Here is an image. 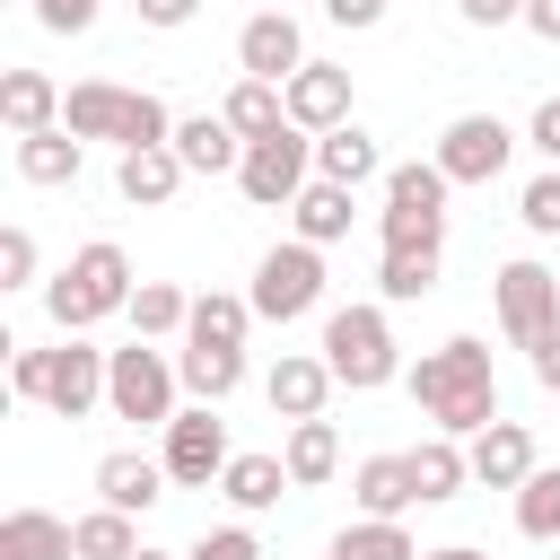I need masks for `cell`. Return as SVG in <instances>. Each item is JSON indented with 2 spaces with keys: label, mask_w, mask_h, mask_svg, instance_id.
Segmentation results:
<instances>
[{
  "label": "cell",
  "mask_w": 560,
  "mask_h": 560,
  "mask_svg": "<svg viewBox=\"0 0 560 560\" xmlns=\"http://www.w3.org/2000/svg\"><path fill=\"white\" fill-rule=\"evenodd\" d=\"M254 315L262 324H298V315H315L324 306V245H306V236H289V245H271L262 262H254Z\"/></svg>",
  "instance_id": "5b68a950"
},
{
  "label": "cell",
  "mask_w": 560,
  "mask_h": 560,
  "mask_svg": "<svg viewBox=\"0 0 560 560\" xmlns=\"http://www.w3.org/2000/svg\"><path fill=\"white\" fill-rule=\"evenodd\" d=\"M315 350H324V368H332L350 394H376V385H394V376H402V350H394L385 306H332Z\"/></svg>",
  "instance_id": "277c9868"
},
{
  "label": "cell",
  "mask_w": 560,
  "mask_h": 560,
  "mask_svg": "<svg viewBox=\"0 0 560 560\" xmlns=\"http://www.w3.org/2000/svg\"><path fill=\"white\" fill-rule=\"evenodd\" d=\"M105 376H114V350H96L88 332H61V350H44V411L52 420H88L105 402Z\"/></svg>",
  "instance_id": "ba28073f"
},
{
  "label": "cell",
  "mask_w": 560,
  "mask_h": 560,
  "mask_svg": "<svg viewBox=\"0 0 560 560\" xmlns=\"http://www.w3.org/2000/svg\"><path fill=\"white\" fill-rule=\"evenodd\" d=\"M464 455H472V481H481V490H516V481L534 472V429L499 411L481 438H464Z\"/></svg>",
  "instance_id": "9a60e30c"
},
{
  "label": "cell",
  "mask_w": 560,
  "mask_h": 560,
  "mask_svg": "<svg viewBox=\"0 0 560 560\" xmlns=\"http://www.w3.org/2000/svg\"><path fill=\"white\" fill-rule=\"evenodd\" d=\"M26 280H35V236L0 228V289H26Z\"/></svg>",
  "instance_id": "60d3db41"
},
{
  "label": "cell",
  "mask_w": 560,
  "mask_h": 560,
  "mask_svg": "<svg viewBox=\"0 0 560 560\" xmlns=\"http://www.w3.org/2000/svg\"><path fill=\"white\" fill-rule=\"evenodd\" d=\"M411 481H420V508H438V499H455L464 481H472V455H464V438H420L411 446Z\"/></svg>",
  "instance_id": "83f0119b"
},
{
  "label": "cell",
  "mask_w": 560,
  "mask_h": 560,
  "mask_svg": "<svg viewBox=\"0 0 560 560\" xmlns=\"http://www.w3.org/2000/svg\"><path fill=\"white\" fill-rule=\"evenodd\" d=\"M122 315H131V332H140V341H166V332H184V324H192V298H184L175 280H140Z\"/></svg>",
  "instance_id": "d6a6232c"
},
{
  "label": "cell",
  "mask_w": 560,
  "mask_h": 560,
  "mask_svg": "<svg viewBox=\"0 0 560 560\" xmlns=\"http://www.w3.org/2000/svg\"><path fill=\"white\" fill-rule=\"evenodd\" d=\"M411 402H420L446 438H481V429L499 420V368H490V341L455 332V341L420 350V368H411Z\"/></svg>",
  "instance_id": "6da1fadb"
},
{
  "label": "cell",
  "mask_w": 560,
  "mask_h": 560,
  "mask_svg": "<svg viewBox=\"0 0 560 560\" xmlns=\"http://www.w3.org/2000/svg\"><path fill=\"white\" fill-rule=\"evenodd\" d=\"M166 455H131V446H114L105 464H96V499L105 508H122V516H140V508H158L166 499Z\"/></svg>",
  "instance_id": "2e32d148"
},
{
  "label": "cell",
  "mask_w": 560,
  "mask_h": 560,
  "mask_svg": "<svg viewBox=\"0 0 560 560\" xmlns=\"http://www.w3.org/2000/svg\"><path fill=\"white\" fill-rule=\"evenodd\" d=\"M9 394H26V402L44 394V350H18V359H9Z\"/></svg>",
  "instance_id": "f6af8a7d"
},
{
  "label": "cell",
  "mask_w": 560,
  "mask_h": 560,
  "mask_svg": "<svg viewBox=\"0 0 560 560\" xmlns=\"http://www.w3.org/2000/svg\"><path fill=\"white\" fill-rule=\"evenodd\" d=\"M525 359H534V385H542V394H560V324H551V332H542Z\"/></svg>",
  "instance_id": "ee69618b"
},
{
  "label": "cell",
  "mask_w": 560,
  "mask_h": 560,
  "mask_svg": "<svg viewBox=\"0 0 560 560\" xmlns=\"http://www.w3.org/2000/svg\"><path fill=\"white\" fill-rule=\"evenodd\" d=\"M131 254L114 245V236H96V245H79L52 280H44V315H52V332H88V324H105V315H122L131 306Z\"/></svg>",
  "instance_id": "7a4b0ae2"
},
{
  "label": "cell",
  "mask_w": 560,
  "mask_h": 560,
  "mask_svg": "<svg viewBox=\"0 0 560 560\" xmlns=\"http://www.w3.org/2000/svg\"><path fill=\"white\" fill-rule=\"evenodd\" d=\"M332 368H324V350H280L271 359V376H262V394H271V411L280 420H324V402H332Z\"/></svg>",
  "instance_id": "4fadbf2b"
},
{
  "label": "cell",
  "mask_w": 560,
  "mask_h": 560,
  "mask_svg": "<svg viewBox=\"0 0 560 560\" xmlns=\"http://www.w3.org/2000/svg\"><path fill=\"white\" fill-rule=\"evenodd\" d=\"M131 551H140V534H131V516L96 499V508L79 516V560H131Z\"/></svg>",
  "instance_id": "d590c367"
},
{
  "label": "cell",
  "mask_w": 560,
  "mask_h": 560,
  "mask_svg": "<svg viewBox=\"0 0 560 560\" xmlns=\"http://www.w3.org/2000/svg\"><path fill=\"white\" fill-rule=\"evenodd\" d=\"M184 560H262V542H254L245 525H210V534H201Z\"/></svg>",
  "instance_id": "f35d334b"
},
{
  "label": "cell",
  "mask_w": 560,
  "mask_h": 560,
  "mask_svg": "<svg viewBox=\"0 0 560 560\" xmlns=\"http://www.w3.org/2000/svg\"><path fill=\"white\" fill-rule=\"evenodd\" d=\"M271 9H289V0H271Z\"/></svg>",
  "instance_id": "816d5d0a"
},
{
  "label": "cell",
  "mask_w": 560,
  "mask_h": 560,
  "mask_svg": "<svg viewBox=\"0 0 560 560\" xmlns=\"http://www.w3.org/2000/svg\"><path fill=\"white\" fill-rule=\"evenodd\" d=\"M131 560H175V551H149V542H140V551H131Z\"/></svg>",
  "instance_id": "f907efd6"
},
{
  "label": "cell",
  "mask_w": 560,
  "mask_h": 560,
  "mask_svg": "<svg viewBox=\"0 0 560 560\" xmlns=\"http://www.w3.org/2000/svg\"><path fill=\"white\" fill-rule=\"evenodd\" d=\"M280 88H289V122H298V131H332V122H350V70L306 61V70L280 79Z\"/></svg>",
  "instance_id": "e0dca14e"
},
{
  "label": "cell",
  "mask_w": 560,
  "mask_h": 560,
  "mask_svg": "<svg viewBox=\"0 0 560 560\" xmlns=\"http://www.w3.org/2000/svg\"><path fill=\"white\" fill-rule=\"evenodd\" d=\"M516 534L560 542V472H551V464H534V472L516 481Z\"/></svg>",
  "instance_id": "836d02e7"
},
{
  "label": "cell",
  "mask_w": 560,
  "mask_h": 560,
  "mask_svg": "<svg viewBox=\"0 0 560 560\" xmlns=\"http://www.w3.org/2000/svg\"><path fill=\"white\" fill-rule=\"evenodd\" d=\"M0 122L26 140V131H52L61 122V88L44 70H0Z\"/></svg>",
  "instance_id": "cb8c5ba5"
},
{
  "label": "cell",
  "mask_w": 560,
  "mask_h": 560,
  "mask_svg": "<svg viewBox=\"0 0 560 560\" xmlns=\"http://www.w3.org/2000/svg\"><path fill=\"white\" fill-rule=\"evenodd\" d=\"M420 560H490V551H472V542H446V551H420Z\"/></svg>",
  "instance_id": "681fc988"
},
{
  "label": "cell",
  "mask_w": 560,
  "mask_h": 560,
  "mask_svg": "<svg viewBox=\"0 0 560 560\" xmlns=\"http://www.w3.org/2000/svg\"><path fill=\"white\" fill-rule=\"evenodd\" d=\"M219 114L236 122V140H271V131H289V88L280 79H236Z\"/></svg>",
  "instance_id": "d4e9b609"
},
{
  "label": "cell",
  "mask_w": 560,
  "mask_h": 560,
  "mask_svg": "<svg viewBox=\"0 0 560 560\" xmlns=\"http://www.w3.org/2000/svg\"><path fill=\"white\" fill-rule=\"evenodd\" d=\"M280 464H289V481H298V490H324V481L341 472V438H332V420H289Z\"/></svg>",
  "instance_id": "4316f807"
},
{
  "label": "cell",
  "mask_w": 560,
  "mask_h": 560,
  "mask_svg": "<svg viewBox=\"0 0 560 560\" xmlns=\"http://www.w3.org/2000/svg\"><path fill=\"white\" fill-rule=\"evenodd\" d=\"M262 315H254V298H228V289H210V298H192V324H184V341H219V350H245V332H254Z\"/></svg>",
  "instance_id": "1f68e13d"
},
{
  "label": "cell",
  "mask_w": 560,
  "mask_h": 560,
  "mask_svg": "<svg viewBox=\"0 0 560 560\" xmlns=\"http://www.w3.org/2000/svg\"><path fill=\"white\" fill-rule=\"evenodd\" d=\"M350 499H359V516H411V508H420L411 455H368V464L350 472Z\"/></svg>",
  "instance_id": "7402d4cb"
},
{
  "label": "cell",
  "mask_w": 560,
  "mask_h": 560,
  "mask_svg": "<svg viewBox=\"0 0 560 560\" xmlns=\"http://www.w3.org/2000/svg\"><path fill=\"white\" fill-rule=\"evenodd\" d=\"M0 560H79V525H61L52 508H9L0 516Z\"/></svg>",
  "instance_id": "d6986e66"
},
{
  "label": "cell",
  "mask_w": 560,
  "mask_h": 560,
  "mask_svg": "<svg viewBox=\"0 0 560 560\" xmlns=\"http://www.w3.org/2000/svg\"><path fill=\"white\" fill-rule=\"evenodd\" d=\"M315 184V131H271V140H245V166H236V192L254 210H289L298 192Z\"/></svg>",
  "instance_id": "8992f818"
},
{
  "label": "cell",
  "mask_w": 560,
  "mask_h": 560,
  "mask_svg": "<svg viewBox=\"0 0 560 560\" xmlns=\"http://www.w3.org/2000/svg\"><path fill=\"white\" fill-rule=\"evenodd\" d=\"M236 70H245V79H298V70H306L298 18H289V9H254V18L236 26Z\"/></svg>",
  "instance_id": "7c38bea8"
},
{
  "label": "cell",
  "mask_w": 560,
  "mask_h": 560,
  "mask_svg": "<svg viewBox=\"0 0 560 560\" xmlns=\"http://www.w3.org/2000/svg\"><path fill=\"white\" fill-rule=\"evenodd\" d=\"M385 245H446V210H411V201H385L376 210Z\"/></svg>",
  "instance_id": "8d00e7d4"
},
{
  "label": "cell",
  "mask_w": 560,
  "mask_h": 560,
  "mask_svg": "<svg viewBox=\"0 0 560 560\" xmlns=\"http://www.w3.org/2000/svg\"><path fill=\"white\" fill-rule=\"evenodd\" d=\"M350 219H359V192H350V184H324V175L289 201V228H298L306 245H341V236H350Z\"/></svg>",
  "instance_id": "603a6c76"
},
{
  "label": "cell",
  "mask_w": 560,
  "mask_h": 560,
  "mask_svg": "<svg viewBox=\"0 0 560 560\" xmlns=\"http://www.w3.org/2000/svg\"><path fill=\"white\" fill-rule=\"evenodd\" d=\"M438 166H446V184H499L508 175V158H516V131L499 122V114H455L446 131H438V149H429Z\"/></svg>",
  "instance_id": "9c48e42d"
},
{
  "label": "cell",
  "mask_w": 560,
  "mask_h": 560,
  "mask_svg": "<svg viewBox=\"0 0 560 560\" xmlns=\"http://www.w3.org/2000/svg\"><path fill=\"white\" fill-rule=\"evenodd\" d=\"M429 289H438V245H385L376 298H385V306H411V298H429Z\"/></svg>",
  "instance_id": "4dcf8cb0"
},
{
  "label": "cell",
  "mask_w": 560,
  "mask_h": 560,
  "mask_svg": "<svg viewBox=\"0 0 560 560\" xmlns=\"http://www.w3.org/2000/svg\"><path fill=\"white\" fill-rule=\"evenodd\" d=\"M175 376H184V394H192V402H228V394L245 385V350H219V341H184Z\"/></svg>",
  "instance_id": "484cf974"
},
{
  "label": "cell",
  "mask_w": 560,
  "mask_h": 560,
  "mask_svg": "<svg viewBox=\"0 0 560 560\" xmlns=\"http://www.w3.org/2000/svg\"><path fill=\"white\" fill-rule=\"evenodd\" d=\"M446 166L438 158H402V166H385V201H411V210H446Z\"/></svg>",
  "instance_id": "e575fe53"
},
{
  "label": "cell",
  "mask_w": 560,
  "mask_h": 560,
  "mask_svg": "<svg viewBox=\"0 0 560 560\" xmlns=\"http://www.w3.org/2000/svg\"><path fill=\"white\" fill-rule=\"evenodd\" d=\"M472 26H508V18H525V0H455Z\"/></svg>",
  "instance_id": "7dc6e473"
},
{
  "label": "cell",
  "mask_w": 560,
  "mask_h": 560,
  "mask_svg": "<svg viewBox=\"0 0 560 560\" xmlns=\"http://www.w3.org/2000/svg\"><path fill=\"white\" fill-rule=\"evenodd\" d=\"M324 560H420V542L402 534V516H359L324 542Z\"/></svg>",
  "instance_id": "f546056e"
},
{
  "label": "cell",
  "mask_w": 560,
  "mask_h": 560,
  "mask_svg": "<svg viewBox=\"0 0 560 560\" xmlns=\"http://www.w3.org/2000/svg\"><path fill=\"white\" fill-rule=\"evenodd\" d=\"M315 175L324 184H385V149H376V131L350 114V122H332V131H315Z\"/></svg>",
  "instance_id": "5bb4252c"
},
{
  "label": "cell",
  "mask_w": 560,
  "mask_h": 560,
  "mask_svg": "<svg viewBox=\"0 0 560 560\" xmlns=\"http://www.w3.org/2000/svg\"><path fill=\"white\" fill-rule=\"evenodd\" d=\"M192 166L175 158V140H158V149H122V166H114V192L131 201V210H158V201H175V184H184Z\"/></svg>",
  "instance_id": "ac0fdd59"
},
{
  "label": "cell",
  "mask_w": 560,
  "mask_h": 560,
  "mask_svg": "<svg viewBox=\"0 0 560 560\" xmlns=\"http://www.w3.org/2000/svg\"><path fill=\"white\" fill-rule=\"evenodd\" d=\"M551 324H560V271H542V262H499V332H508L516 350H534Z\"/></svg>",
  "instance_id": "30bf717a"
},
{
  "label": "cell",
  "mask_w": 560,
  "mask_h": 560,
  "mask_svg": "<svg viewBox=\"0 0 560 560\" xmlns=\"http://www.w3.org/2000/svg\"><path fill=\"white\" fill-rule=\"evenodd\" d=\"M61 122H70L79 140H114V149H158V140H175V114H166L149 88H114V79H79V88L61 96Z\"/></svg>",
  "instance_id": "3957f363"
},
{
  "label": "cell",
  "mask_w": 560,
  "mask_h": 560,
  "mask_svg": "<svg viewBox=\"0 0 560 560\" xmlns=\"http://www.w3.org/2000/svg\"><path fill=\"white\" fill-rule=\"evenodd\" d=\"M175 359H158L140 332H131V350H114V376H105V402H114V420H140V429H166L175 420Z\"/></svg>",
  "instance_id": "52a82bcc"
},
{
  "label": "cell",
  "mask_w": 560,
  "mask_h": 560,
  "mask_svg": "<svg viewBox=\"0 0 560 560\" xmlns=\"http://www.w3.org/2000/svg\"><path fill=\"white\" fill-rule=\"evenodd\" d=\"M324 18H332V26H376L385 0H324Z\"/></svg>",
  "instance_id": "bcb514c9"
},
{
  "label": "cell",
  "mask_w": 560,
  "mask_h": 560,
  "mask_svg": "<svg viewBox=\"0 0 560 560\" xmlns=\"http://www.w3.org/2000/svg\"><path fill=\"white\" fill-rule=\"evenodd\" d=\"M96 9H105V0H35V26H44V35H88Z\"/></svg>",
  "instance_id": "ab89813d"
},
{
  "label": "cell",
  "mask_w": 560,
  "mask_h": 560,
  "mask_svg": "<svg viewBox=\"0 0 560 560\" xmlns=\"http://www.w3.org/2000/svg\"><path fill=\"white\" fill-rule=\"evenodd\" d=\"M175 158H184L192 175H236V166H245V140H236L228 114H184V122H175Z\"/></svg>",
  "instance_id": "ffe728a7"
},
{
  "label": "cell",
  "mask_w": 560,
  "mask_h": 560,
  "mask_svg": "<svg viewBox=\"0 0 560 560\" xmlns=\"http://www.w3.org/2000/svg\"><path fill=\"white\" fill-rule=\"evenodd\" d=\"M525 140H534V149H542V158L560 166V96H542V105H534V122H525Z\"/></svg>",
  "instance_id": "b9f144b4"
},
{
  "label": "cell",
  "mask_w": 560,
  "mask_h": 560,
  "mask_svg": "<svg viewBox=\"0 0 560 560\" xmlns=\"http://www.w3.org/2000/svg\"><path fill=\"white\" fill-rule=\"evenodd\" d=\"M79 149H88V140H79L70 122L26 131V140H18V175H26V184H79Z\"/></svg>",
  "instance_id": "f1b7e54d"
},
{
  "label": "cell",
  "mask_w": 560,
  "mask_h": 560,
  "mask_svg": "<svg viewBox=\"0 0 560 560\" xmlns=\"http://www.w3.org/2000/svg\"><path fill=\"white\" fill-rule=\"evenodd\" d=\"M516 219H525L534 236H560V166H551V175H534V184L516 192Z\"/></svg>",
  "instance_id": "74e56055"
},
{
  "label": "cell",
  "mask_w": 560,
  "mask_h": 560,
  "mask_svg": "<svg viewBox=\"0 0 560 560\" xmlns=\"http://www.w3.org/2000/svg\"><path fill=\"white\" fill-rule=\"evenodd\" d=\"M140 9V26H192L201 18V0H131Z\"/></svg>",
  "instance_id": "7bdbcfd3"
},
{
  "label": "cell",
  "mask_w": 560,
  "mask_h": 560,
  "mask_svg": "<svg viewBox=\"0 0 560 560\" xmlns=\"http://www.w3.org/2000/svg\"><path fill=\"white\" fill-rule=\"evenodd\" d=\"M298 481H289V464L280 455H228V472H219V499L236 508V516H262V508H280Z\"/></svg>",
  "instance_id": "44dd1931"
},
{
  "label": "cell",
  "mask_w": 560,
  "mask_h": 560,
  "mask_svg": "<svg viewBox=\"0 0 560 560\" xmlns=\"http://www.w3.org/2000/svg\"><path fill=\"white\" fill-rule=\"evenodd\" d=\"M158 455H166L175 490H210V481L228 472V455H236V446H228V429H219V402H201V411H175Z\"/></svg>",
  "instance_id": "8fae6325"
},
{
  "label": "cell",
  "mask_w": 560,
  "mask_h": 560,
  "mask_svg": "<svg viewBox=\"0 0 560 560\" xmlns=\"http://www.w3.org/2000/svg\"><path fill=\"white\" fill-rule=\"evenodd\" d=\"M525 26H534L542 44H560V0H525Z\"/></svg>",
  "instance_id": "c3c4849f"
}]
</instances>
